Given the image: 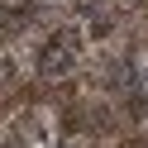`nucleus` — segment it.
Masks as SVG:
<instances>
[{"instance_id": "f257e3e1", "label": "nucleus", "mask_w": 148, "mask_h": 148, "mask_svg": "<svg viewBox=\"0 0 148 148\" xmlns=\"http://www.w3.org/2000/svg\"><path fill=\"white\" fill-rule=\"evenodd\" d=\"M62 67H67V53H62V48H48V53H43V72H62Z\"/></svg>"}]
</instances>
